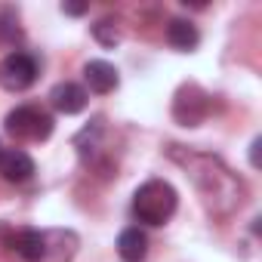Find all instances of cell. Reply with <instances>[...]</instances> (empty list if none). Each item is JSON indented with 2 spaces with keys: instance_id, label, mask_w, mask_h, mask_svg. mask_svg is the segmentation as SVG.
Here are the masks:
<instances>
[{
  "instance_id": "6da1fadb",
  "label": "cell",
  "mask_w": 262,
  "mask_h": 262,
  "mask_svg": "<svg viewBox=\"0 0 262 262\" xmlns=\"http://www.w3.org/2000/svg\"><path fill=\"white\" fill-rule=\"evenodd\" d=\"M170 161H176L188 179L194 182V188L201 191L207 210L219 219L231 216L241 204H244V182L222 164V158L216 155H207V151H194V148H182V145H170L167 148Z\"/></svg>"
},
{
  "instance_id": "7a4b0ae2",
  "label": "cell",
  "mask_w": 262,
  "mask_h": 262,
  "mask_svg": "<svg viewBox=\"0 0 262 262\" xmlns=\"http://www.w3.org/2000/svg\"><path fill=\"white\" fill-rule=\"evenodd\" d=\"M176 188L164 179H151L133 194V216L145 225H164L176 213Z\"/></svg>"
},
{
  "instance_id": "3957f363",
  "label": "cell",
  "mask_w": 262,
  "mask_h": 262,
  "mask_svg": "<svg viewBox=\"0 0 262 262\" xmlns=\"http://www.w3.org/2000/svg\"><path fill=\"white\" fill-rule=\"evenodd\" d=\"M4 129L13 139H25V142H43L53 136V117L37 108V105H19L7 114Z\"/></svg>"
},
{
  "instance_id": "277c9868",
  "label": "cell",
  "mask_w": 262,
  "mask_h": 262,
  "mask_svg": "<svg viewBox=\"0 0 262 262\" xmlns=\"http://www.w3.org/2000/svg\"><path fill=\"white\" fill-rule=\"evenodd\" d=\"M210 111V96L198 83H182L176 99H173V117L182 126H198Z\"/></svg>"
},
{
  "instance_id": "5b68a950",
  "label": "cell",
  "mask_w": 262,
  "mask_h": 262,
  "mask_svg": "<svg viewBox=\"0 0 262 262\" xmlns=\"http://www.w3.org/2000/svg\"><path fill=\"white\" fill-rule=\"evenodd\" d=\"M37 80V62L28 53H10L0 62V86L10 93H22Z\"/></svg>"
},
{
  "instance_id": "8992f818",
  "label": "cell",
  "mask_w": 262,
  "mask_h": 262,
  "mask_svg": "<svg viewBox=\"0 0 262 262\" xmlns=\"http://www.w3.org/2000/svg\"><path fill=\"white\" fill-rule=\"evenodd\" d=\"M77 234L68 228H50L43 231V256L40 262H71L77 253Z\"/></svg>"
},
{
  "instance_id": "52a82bcc",
  "label": "cell",
  "mask_w": 262,
  "mask_h": 262,
  "mask_svg": "<svg viewBox=\"0 0 262 262\" xmlns=\"http://www.w3.org/2000/svg\"><path fill=\"white\" fill-rule=\"evenodd\" d=\"M50 102L59 114H80L86 108V90L65 80V83H56L53 93H50Z\"/></svg>"
},
{
  "instance_id": "ba28073f",
  "label": "cell",
  "mask_w": 262,
  "mask_h": 262,
  "mask_svg": "<svg viewBox=\"0 0 262 262\" xmlns=\"http://www.w3.org/2000/svg\"><path fill=\"white\" fill-rule=\"evenodd\" d=\"M0 176L7 182H28L34 176V161L22 148H10L0 155Z\"/></svg>"
},
{
  "instance_id": "9c48e42d",
  "label": "cell",
  "mask_w": 262,
  "mask_h": 262,
  "mask_svg": "<svg viewBox=\"0 0 262 262\" xmlns=\"http://www.w3.org/2000/svg\"><path fill=\"white\" fill-rule=\"evenodd\" d=\"M10 250L16 256H22L25 262H40L43 256V231L37 228H22L10 237Z\"/></svg>"
},
{
  "instance_id": "30bf717a",
  "label": "cell",
  "mask_w": 262,
  "mask_h": 262,
  "mask_svg": "<svg viewBox=\"0 0 262 262\" xmlns=\"http://www.w3.org/2000/svg\"><path fill=\"white\" fill-rule=\"evenodd\" d=\"M83 77H86V83H90L93 93H111V90L117 86V68H114L111 62H105V59L86 62Z\"/></svg>"
},
{
  "instance_id": "8fae6325",
  "label": "cell",
  "mask_w": 262,
  "mask_h": 262,
  "mask_svg": "<svg viewBox=\"0 0 262 262\" xmlns=\"http://www.w3.org/2000/svg\"><path fill=\"white\" fill-rule=\"evenodd\" d=\"M117 253H120L123 262H139V259H145V253H148V237H145V231H142L139 225L123 228L120 237H117Z\"/></svg>"
},
{
  "instance_id": "7c38bea8",
  "label": "cell",
  "mask_w": 262,
  "mask_h": 262,
  "mask_svg": "<svg viewBox=\"0 0 262 262\" xmlns=\"http://www.w3.org/2000/svg\"><path fill=\"white\" fill-rule=\"evenodd\" d=\"M167 40H170V47H176V50H182V53H191V50L201 43V34H198V28H194L188 19H170V25H167Z\"/></svg>"
},
{
  "instance_id": "4fadbf2b",
  "label": "cell",
  "mask_w": 262,
  "mask_h": 262,
  "mask_svg": "<svg viewBox=\"0 0 262 262\" xmlns=\"http://www.w3.org/2000/svg\"><path fill=\"white\" fill-rule=\"evenodd\" d=\"M117 22H111V19H102L99 25H93V37L102 43V47H114L117 40H120V31L114 28Z\"/></svg>"
},
{
  "instance_id": "5bb4252c",
  "label": "cell",
  "mask_w": 262,
  "mask_h": 262,
  "mask_svg": "<svg viewBox=\"0 0 262 262\" xmlns=\"http://www.w3.org/2000/svg\"><path fill=\"white\" fill-rule=\"evenodd\" d=\"M62 13H68V16H83V13H86V4H62Z\"/></svg>"
},
{
  "instance_id": "9a60e30c",
  "label": "cell",
  "mask_w": 262,
  "mask_h": 262,
  "mask_svg": "<svg viewBox=\"0 0 262 262\" xmlns=\"http://www.w3.org/2000/svg\"><path fill=\"white\" fill-rule=\"evenodd\" d=\"M0 155H4V148H0Z\"/></svg>"
}]
</instances>
